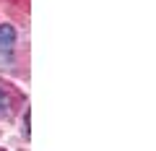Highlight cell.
<instances>
[{
    "instance_id": "6da1fadb",
    "label": "cell",
    "mask_w": 156,
    "mask_h": 151,
    "mask_svg": "<svg viewBox=\"0 0 156 151\" xmlns=\"http://www.w3.org/2000/svg\"><path fill=\"white\" fill-rule=\"evenodd\" d=\"M13 47H16V29H13L11 23H3V26H0V57L5 63L11 60Z\"/></svg>"
},
{
    "instance_id": "7a4b0ae2",
    "label": "cell",
    "mask_w": 156,
    "mask_h": 151,
    "mask_svg": "<svg viewBox=\"0 0 156 151\" xmlns=\"http://www.w3.org/2000/svg\"><path fill=\"white\" fill-rule=\"evenodd\" d=\"M11 115V102H8L5 91H0V120H5Z\"/></svg>"
},
{
    "instance_id": "3957f363",
    "label": "cell",
    "mask_w": 156,
    "mask_h": 151,
    "mask_svg": "<svg viewBox=\"0 0 156 151\" xmlns=\"http://www.w3.org/2000/svg\"><path fill=\"white\" fill-rule=\"evenodd\" d=\"M23 128H26V135H29V107H26V112H23Z\"/></svg>"
}]
</instances>
